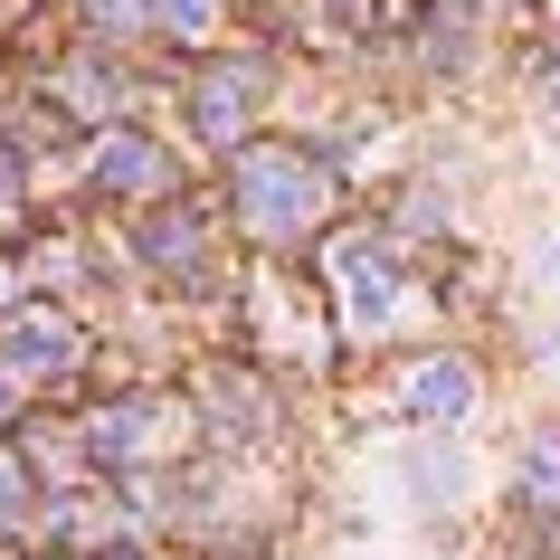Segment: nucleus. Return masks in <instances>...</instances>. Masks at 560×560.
I'll use <instances>...</instances> for the list:
<instances>
[{
	"label": "nucleus",
	"mask_w": 560,
	"mask_h": 560,
	"mask_svg": "<svg viewBox=\"0 0 560 560\" xmlns=\"http://www.w3.org/2000/svg\"><path fill=\"white\" fill-rule=\"evenodd\" d=\"M418 409H466V371H456V361H428V381H418Z\"/></svg>",
	"instance_id": "nucleus-1"
}]
</instances>
